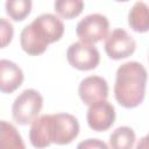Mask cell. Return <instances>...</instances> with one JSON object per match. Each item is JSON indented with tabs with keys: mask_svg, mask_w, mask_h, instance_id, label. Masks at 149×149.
<instances>
[{
	"mask_svg": "<svg viewBox=\"0 0 149 149\" xmlns=\"http://www.w3.org/2000/svg\"><path fill=\"white\" fill-rule=\"evenodd\" d=\"M78 134L79 122L74 115L69 113L44 114L31 122L29 140L33 147L43 149L51 143L69 144Z\"/></svg>",
	"mask_w": 149,
	"mask_h": 149,
	"instance_id": "cell-1",
	"label": "cell"
},
{
	"mask_svg": "<svg viewBox=\"0 0 149 149\" xmlns=\"http://www.w3.org/2000/svg\"><path fill=\"white\" fill-rule=\"evenodd\" d=\"M64 34L62 20L51 13H43L26 26L20 34V44L30 56L43 54L50 43L57 42Z\"/></svg>",
	"mask_w": 149,
	"mask_h": 149,
	"instance_id": "cell-2",
	"label": "cell"
},
{
	"mask_svg": "<svg viewBox=\"0 0 149 149\" xmlns=\"http://www.w3.org/2000/svg\"><path fill=\"white\" fill-rule=\"evenodd\" d=\"M147 70L135 61L121 64L116 70L114 97L125 108L139 106L146 95Z\"/></svg>",
	"mask_w": 149,
	"mask_h": 149,
	"instance_id": "cell-3",
	"label": "cell"
},
{
	"mask_svg": "<svg viewBox=\"0 0 149 149\" xmlns=\"http://www.w3.org/2000/svg\"><path fill=\"white\" fill-rule=\"evenodd\" d=\"M43 106V97L34 88L22 91L14 100L12 115L16 123L26 126L31 123L40 114Z\"/></svg>",
	"mask_w": 149,
	"mask_h": 149,
	"instance_id": "cell-4",
	"label": "cell"
},
{
	"mask_svg": "<svg viewBox=\"0 0 149 149\" xmlns=\"http://www.w3.org/2000/svg\"><path fill=\"white\" fill-rule=\"evenodd\" d=\"M108 19L99 13H92L81 19L76 27V34L80 42L94 44L108 35Z\"/></svg>",
	"mask_w": 149,
	"mask_h": 149,
	"instance_id": "cell-5",
	"label": "cell"
},
{
	"mask_svg": "<svg viewBox=\"0 0 149 149\" xmlns=\"http://www.w3.org/2000/svg\"><path fill=\"white\" fill-rule=\"evenodd\" d=\"M66 59L72 68L81 71H88L99 65L100 54L94 44H87L78 41L70 44L68 48Z\"/></svg>",
	"mask_w": 149,
	"mask_h": 149,
	"instance_id": "cell-6",
	"label": "cell"
},
{
	"mask_svg": "<svg viewBox=\"0 0 149 149\" xmlns=\"http://www.w3.org/2000/svg\"><path fill=\"white\" fill-rule=\"evenodd\" d=\"M104 47L107 56L118 61L133 55L136 49V42L127 30L115 28L106 36Z\"/></svg>",
	"mask_w": 149,
	"mask_h": 149,
	"instance_id": "cell-7",
	"label": "cell"
},
{
	"mask_svg": "<svg viewBox=\"0 0 149 149\" xmlns=\"http://www.w3.org/2000/svg\"><path fill=\"white\" fill-rule=\"evenodd\" d=\"M87 125L95 132H105L115 121V108L107 100H101L90 105L86 113Z\"/></svg>",
	"mask_w": 149,
	"mask_h": 149,
	"instance_id": "cell-8",
	"label": "cell"
},
{
	"mask_svg": "<svg viewBox=\"0 0 149 149\" xmlns=\"http://www.w3.org/2000/svg\"><path fill=\"white\" fill-rule=\"evenodd\" d=\"M78 94L85 105L106 100L108 97V84L100 76H88L84 78L78 86Z\"/></svg>",
	"mask_w": 149,
	"mask_h": 149,
	"instance_id": "cell-9",
	"label": "cell"
},
{
	"mask_svg": "<svg viewBox=\"0 0 149 149\" xmlns=\"http://www.w3.org/2000/svg\"><path fill=\"white\" fill-rule=\"evenodd\" d=\"M22 69L9 59H0V92L13 93L23 81Z\"/></svg>",
	"mask_w": 149,
	"mask_h": 149,
	"instance_id": "cell-10",
	"label": "cell"
},
{
	"mask_svg": "<svg viewBox=\"0 0 149 149\" xmlns=\"http://www.w3.org/2000/svg\"><path fill=\"white\" fill-rule=\"evenodd\" d=\"M0 149H26L16 127L5 120H0Z\"/></svg>",
	"mask_w": 149,
	"mask_h": 149,
	"instance_id": "cell-11",
	"label": "cell"
},
{
	"mask_svg": "<svg viewBox=\"0 0 149 149\" xmlns=\"http://www.w3.org/2000/svg\"><path fill=\"white\" fill-rule=\"evenodd\" d=\"M128 24L134 31L146 33L149 29L148 6L143 1H136L128 13Z\"/></svg>",
	"mask_w": 149,
	"mask_h": 149,
	"instance_id": "cell-12",
	"label": "cell"
},
{
	"mask_svg": "<svg viewBox=\"0 0 149 149\" xmlns=\"http://www.w3.org/2000/svg\"><path fill=\"white\" fill-rule=\"evenodd\" d=\"M135 143V132L128 126L118 127L109 136L111 149H133Z\"/></svg>",
	"mask_w": 149,
	"mask_h": 149,
	"instance_id": "cell-13",
	"label": "cell"
},
{
	"mask_svg": "<svg viewBox=\"0 0 149 149\" xmlns=\"http://www.w3.org/2000/svg\"><path fill=\"white\" fill-rule=\"evenodd\" d=\"M33 2L30 0H7L5 3L7 15L14 21L24 20L30 10Z\"/></svg>",
	"mask_w": 149,
	"mask_h": 149,
	"instance_id": "cell-14",
	"label": "cell"
},
{
	"mask_svg": "<svg viewBox=\"0 0 149 149\" xmlns=\"http://www.w3.org/2000/svg\"><path fill=\"white\" fill-rule=\"evenodd\" d=\"M55 12L64 19H73L84 9L81 0H57L54 2Z\"/></svg>",
	"mask_w": 149,
	"mask_h": 149,
	"instance_id": "cell-15",
	"label": "cell"
},
{
	"mask_svg": "<svg viewBox=\"0 0 149 149\" xmlns=\"http://www.w3.org/2000/svg\"><path fill=\"white\" fill-rule=\"evenodd\" d=\"M14 27L12 22L5 17H0V49L6 48L13 38Z\"/></svg>",
	"mask_w": 149,
	"mask_h": 149,
	"instance_id": "cell-16",
	"label": "cell"
},
{
	"mask_svg": "<svg viewBox=\"0 0 149 149\" xmlns=\"http://www.w3.org/2000/svg\"><path fill=\"white\" fill-rule=\"evenodd\" d=\"M76 149H109L108 146L99 139H87L79 142Z\"/></svg>",
	"mask_w": 149,
	"mask_h": 149,
	"instance_id": "cell-17",
	"label": "cell"
},
{
	"mask_svg": "<svg viewBox=\"0 0 149 149\" xmlns=\"http://www.w3.org/2000/svg\"><path fill=\"white\" fill-rule=\"evenodd\" d=\"M147 140H148V137H147V136H143V137L137 142L136 149H147Z\"/></svg>",
	"mask_w": 149,
	"mask_h": 149,
	"instance_id": "cell-18",
	"label": "cell"
}]
</instances>
